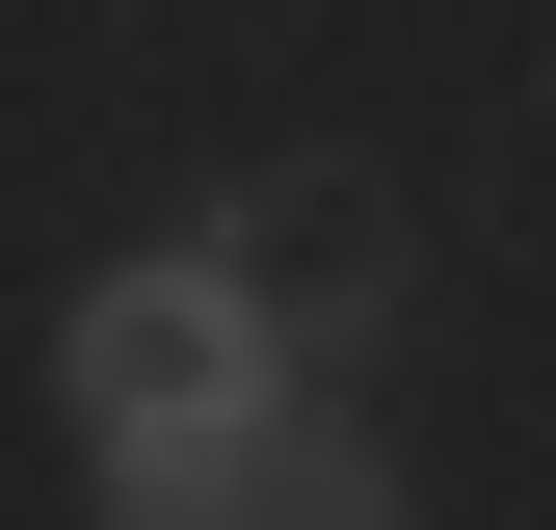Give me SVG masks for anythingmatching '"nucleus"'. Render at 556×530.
Wrapping results in <instances>:
<instances>
[{
	"mask_svg": "<svg viewBox=\"0 0 556 530\" xmlns=\"http://www.w3.org/2000/svg\"><path fill=\"white\" fill-rule=\"evenodd\" d=\"M53 371H80V425H106V451H160V425H239V398H292V371H265V318H239V265H106V292L53 318Z\"/></svg>",
	"mask_w": 556,
	"mask_h": 530,
	"instance_id": "f03ea898",
	"label": "nucleus"
},
{
	"mask_svg": "<svg viewBox=\"0 0 556 530\" xmlns=\"http://www.w3.org/2000/svg\"><path fill=\"white\" fill-rule=\"evenodd\" d=\"M106 530H425V504H397V451H371V425H318V398H239V425L106 451Z\"/></svg>",
	"mask_w": 556,
	"mask_h": 530,
	"instance_id": "f257e3e1",
	"label": "nucleus"
}]
</instances>
